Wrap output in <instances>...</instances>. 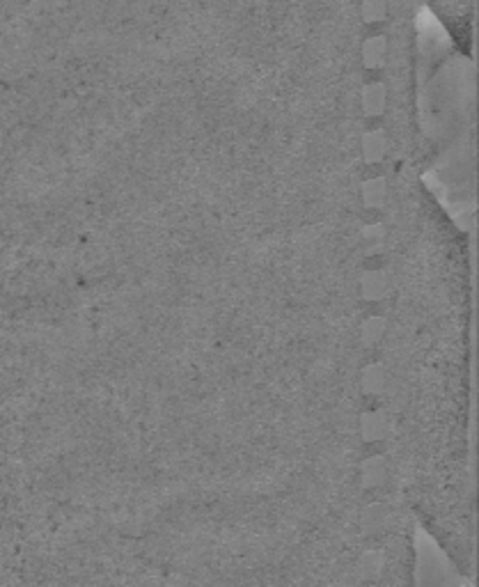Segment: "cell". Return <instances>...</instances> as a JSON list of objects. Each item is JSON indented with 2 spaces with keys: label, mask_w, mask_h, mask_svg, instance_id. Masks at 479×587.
<instances>
[{
  "label": "cell",
  "mask_w": 479,
  "mask_h": 587,
  "mask_svg": "<svg viewBox=\"0 0 479 587\" xmlns=\"http://www.w3.org/2000/svg\"><path fill=\"white\" fill-rule=\"evenodd\" d=\"M385 51H387V42L385 37H369L363 46V60L367 67H381L385 62Z\"/></svg>",
  "instance_id": "cell-1"
},
{
  "label": "cell",
  "mask_w": 479,
  "mask_h": 587,
  "mask_svg": "<svg viewBox=\"0 0 479 587\" xmlns=\"http://www.w3.org/2000/svg\"><path fill=\"white\" fill-rule=\"evenodd\" d=\"M365 99V110L367 112H378L385 103V87L381 83H374V85H367L363 92Z\"/></svg>",
  "instance_id": "cell-2"
},
{
  "label": "cell",
  "mask_w": 479,
  "mask_h": 587,
  "mask_svg": "<svg viewBox=\"0 0 479 587\" xmlns=\"http://www.w3.org/2000/svg\"><path fill=\"white\" fill-rule=\"evenodd\" d=\"M387 10V0H363V19L374 24L385 17Z\"/></svg>",
  "instance_id": "cell-3"
}]
</instances>
